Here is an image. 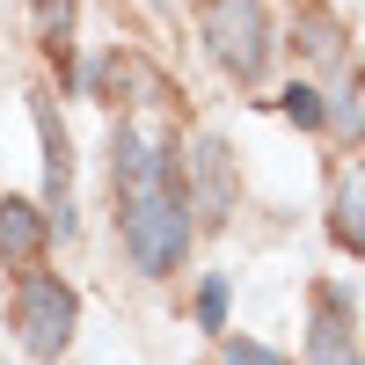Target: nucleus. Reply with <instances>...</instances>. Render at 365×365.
<instances>
[{
    "label": "nucleus",
    "mask_w": 365,
    "mask_h": 365,
    "mask_svg": "<svg viewBox=\"0 0 365 365\" xmlns=\"http://www.w3.org/2000/svg\"><path fill=\"white\" fill-rule=\"evenodd\" d=\"M117 197H125V256L146 270V278H168L190 256V197H182V168L175 154L146 146L132 125L117 132Z\"/></svg>",
    "instance_id": "obj_1"
},
{
    "label": "nucleus",
    "mask_w": 365,
    "mask_h": 365,
    "mask_svg": "<svg viewBox=\"0 0 365 365\" xmlns=\"http://www.w3.org/2000/svg\"><path fill=\"white\" fill-rule=\"evenodd\" d=\"M197 37H205V51L220 58L234 81H263V66H270V15H263V0H205Z\"/></svg>",
    "instance_id": "obj_2"
},
{
    "label": "nucleus",
    "mask_w": 365,
    "mask_h": 365,
    "mask_svg": "<svg viewBox=\"0 0 365 365\" xmlns=\"http://www.w3.org/2000/svg\"><path fill=\"white\" fill-rule=\"evenodd\" d=\"M73 314H81V299H73L66 278H51V270H29L15 285V336H22V351L37 365H51L73 344Z\"/></svg>",
    "instance_id": "obj_3"
},
{
    "label": "nucleus",
    "mask_w": 365,
    "mask_h": 365,
    "mask_svg": "<svg viewBox=\"0 0 365 365\" xmlns=\"http://www.w3.org/2000/svg\"><path fill=\"white\" fill-rule=\"evenodd\" d=\"M175 168H182V197H190V212H205L212 227L234 212V154L220 132H197L190 146H175Z\"/></svg>",
    "instance_id": "obj_4"
},
{
    "label": "nucleus",
    "mask_w": 365,
    "mask_h": 365,
    "mask_svg": "<svg viewBox=\"0 0 365 365\" xmlns=\"http://www.w3.org/2000/svg\"><path fill=\"white\" fill-rule=\"evenodd\" d=\"M307 365H365V351H358V322H351V307H344V292H336V285H322V292H314Z\"/></svg>",
    "instance_id": "obj_5"
},
{
    "label": "nucleus",
    "mask_w": 365,
    "mask_h": 365,
    "mask_svg": "<svg viewBox=\"0 0 365 365\" xmlns=\"http://www.w3.org/2000/svg\"><path fill=\"white\" fill-rule=\"evenodd\" d=\"M44 241H51V220H44V205H29V197H0V263L8 270H37V256H44Z\"/></svg>",
    "instance_id": "obj_6"
},
{
    "label": "nucleus",
    "mask_w": 365,
    "mask_h": 365,
    "mask_svg": "<svg viewBox=\"0 0 365 365\" xmlns=\"http://www.w3.org/2000/svg\"><path fill=\"white\" fill-rule=\"evenodd\" d=\"M329 234L344 241V249L365 256V161H351L336 175V197H329Z\"/></svg>",
    "instance_id": "obj_7"
},
{
    "label": "nucleus",
    "mask_w": 365,
    "mask_h": 365,
    "mask_svg": "<svg viewBox=\"0 0 365 365\" xmlns=\"http://www.w3.org/2000/svg\"><path fill=\"white\" fill-rule=\"evenodd\" d=\"M292 44L307 51V58H322V66H336V58H344V22L329 15V8H307V15L292 22Z\"/></svg>",
    "instance_id": "obj_8"
},
{
    "label": "nucleus",
    "mask_w": 365,
    "mask_h": 365,
    "mask_svg": "<svg viewBox=\"0 0 365 365\" xmlns=\"http://www.w3.org/2000/svg\"><path fill=\"white\" fill-rule=\"evenodd\" d=\"M278 110L292 117L299 132H322V125H329V103H322V88H307V81H292L285 96H278Z\"/></svg>",
    "instance_id": "obj_9"
},
{
    "label": "nucleus",
    "mask_w": 365,
    "mask_h": 365,
    "mask_svg": "<svg viewBox=\"0 0 365 365\" xmlns=\"http://www.w3.org/2000/svg\"><path fill=\"white\" fill-rule=\"evenodd\" d=\"M37 37L51 51H66V37H73V0H37Z\"/></svg>",
    "instance_id": "obj_10"
},
{
    "label": "nucleus",
    "mask_w": 365,
    "mask_h": 365,
    "mask_svg": "<svg viewBox=\"0 0 365 365\" xmlns=\"http://www.w3.org/2000/svg\"><path fill=\"white\" fill-rule=\"evenodd\" d=\"M197 322L205 329H227V278H205L197 285Z\"/></svg>",
    "instance_id": "obj_11"
},
{
    "label": "nucleus",
    "mask_w": 365,
    "mask_h": 365,
    "mask_svg": "<svg viewBox=\"0 0 365 365\" xmlns=\"http://www.w3.org/2000/svg\"><path fill=\"white\" fill-rule=\"evenodd\" d=\"M227 365H285V358L270 351V344H249V336H234V344H227Z\"/></svg>",
    "instance_id": "obj_12"
}]
</instances>
